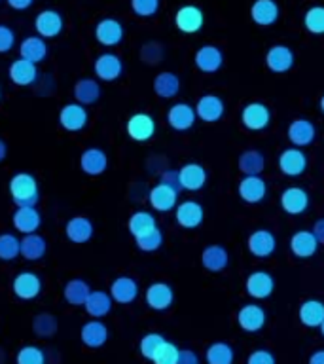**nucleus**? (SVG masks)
I'll list each match as a JSON object with an SVG mask.
<instances>
[{
  "mask_svg": "<svg viewBox=\"0 0 324 364\" xmlns=\"http://www.w3.org/2000/svg\"><path fill=\"white\" fill-rule=\"evenodd\" d=\"M159 182H161V184H167V186L171 188H175L176 192H180L182 190L180 181H178V171H173V169L163 171L161 176H159Z\"/></svg>",
  "mask_w": 324,
  "mask_h": 364,
  "instance_id": "obj_55",
  "label": "nucleus"
},
{
  "mask_svg": "<svg viewBox=\"0 0 324 364\" xmlns=\"http://www.w3.org/2000/svg\"><path fill=\"white\" fill-rule=\"evenodd\" d=\"M318 108H320V112L324 114V95L320 97V101H318Z\"/></svg>",
  "mask_w": 324,
  "mask_h": 364,
  "instance_id": "obj_61",
  "label": "nucleus"
},
{
  "mask_svg": "<svg viewBox=\"0 0 324 364\" xmlns=\"http://www.w3.org/2000/svg\"><path fill=\"white\" fill-rule=\"evenodd\" d=\"M163 341H165L163 336L158 334V332H150V334L144 336V338L141 340V343H139V351H141L142 357L148 358V360H152L153 355H156V351L161 347Z\"/></svg>",
  "mask_w": 324,
  "mask_h": 364,
  "instance_id": "obj_48",
  "label": "nucleus"
},
{
  "mask_svg": "<svg viewBox=\"0 0 324 364\" xmlns=\"http://www.w3.org/2000/svg\"><path fill=\"white\" fill-rule=\"evenodd\" d=\"M148 201H150V207L153 210H158V213H171L178 205V192H176L175 188L158 182L156 186H152L150 193H148Z\"/></svg>",
  "mask_w": 324,
  "mask_h": 364,
  "instance_id": "obj_20",
  "label": "nucleus"
},
{
  "mask_svg": "<svg viewBox=\"0 0 324 364\" xmlns=\"http://www.w3.org/2000/svg\"><path fill=\"white\" fill-rule=\"evenodd\" d=\"M296 55L292 48L284 44H275L271 46L266 53V65L267 68L275 74H284L294 68Z\"/></svg>",
  "mask_w": 324,
  "mask_h": 364,
  "instance_id": "obj_12",
  "label": "nucleus"
},
{
  "mask_svg": "<svg viewBox=\"0 0 324 364\" xmlns=\"http://www.w3.org/2000/svg\"><path fill=\"white\" fill-rule=\"evenodd\" d=\"M10 196L16 207H36L40 201L38 182L31 173H17L10 178Z\"/></svg>",
  "mask_w": 324,
  "mask_h": 364,
  "instance_id": "obj_1",
  "label": "nucleus"
},
{
  "mask_svg": "<svg viewBox=\"0 0 324 364\" xmlns=\"http://www.w3.org/2000/svg\"><path fill=\"white\" fill-rule=\"evenodd\" d=\"M11 290L19 300H34L42 292V279L34 272H21L17 273Z\"/></svg>",
  "mask_w": 324,
  "mask_h": 364,
  "instance_id": "obj_22",
  "label": "nucleus"
},
{
  "mask_svg": "<svg viewBox=\"0 0 324 364\" xmlns=\"http://www.w3.org/2000/svg\"><path fill=\"white\" fill-rule=\"evenodd\" d=\"M19 57L27 59V61L38 65L48 57V44H45V38L42 36H27L23 38V42L19 44Z\"/></svg>",
  "mask_w": 324,
  "mask_h": 364,
  "instance_id": "obj_35",
  "label": "nucleus"
},
{
  "mask_svg": "<svg viewBox=\"0 0 324 364\" xmlns=\"http://www.w3.org/2000/svg\"><path fill=\"white\" fill-rule=\"evenodd\" d=\"M16 46V33L14 28L0 23V53H8Z\"/></svg>",
  "mask_w": 324,
  "mask_h": 364,
  "instance_id": "obj_53",
  "label": "nucleus"
},
{
  "mask_svg": "<svg viewBox=\"0 0 324 364\" xmlns=\"http://www.w3.org/2000/svg\"><path fill=\"white\" fill-rule=\"evenodd\" d=\"M247 247L256 258H269L277 250V239L269 230H256L247 239Z\"/></svg>",
  "mask_w": 324,
  "mask_h": 364,
  "instance_id": "obj_25",
  "label": "nucleus"
},
{
  "mask_svg": "<svg viewBox=\"0 0 324 364\" xmlns=\"http://www.w3.org/2000/svg\"><path fill=\"white\" fill-rule=\"evenodd\" d=\"M141 59L146 65H158L163 59V46L159 42H146L141 48Z\"/></svg>",
  "mask_w": 324,
  "mask_h": 364,
  "instance_id": "obj_52",
  "label": "nucleus"
},
{
  "mask_svg": "<svg viewBox=\"0 0 324 364\" xmlns=\"http://www.w3.org/2000/svg\"><path fill=\"white\" fill-rule=\"evenodd\" d=\"M16 364H45V353L36 346H25L17 353Z\"/></svg>",
  "mask_w": 324,
  "mask_h": 364,
  "instance_id": "obj_49",
  "label": "nucleus"
},
{
  "mask_svg": "<svg viewBox=\"0 0 324 364\" xmlns=\"http://www.w3.org/2000/svg\"><path fill=\"white\" fill-rule=\"evenodd\" d=\"M309 193L301 186H288L284 188L281 193V209L290 216H300L309 209Z\"/></svg>",
  "mask_w": 324,
  "mask_h": 364,
  "instance_id": "obj_7",
  "label": "nucleus"
},
{
  "mask_svg": "<svg viewBox=\"0 0 324 364\" xmlns=\"http://www.w3.org/2000/svg\"><path fill=\"white\" fill-rule=\"evenodd\" d=\"M34 28L42 38H55L65 28V19L57 10H42L34 19Z\"/></svg>",
  "mask_w": 324,
  "mask_h": 364,
  "instance_id": "obj_17",
  "label": "nucleus"
},
{
  "mask_svg": "<svg viewBox=\"0 0 324 364\" xmlns=\"http://www.w3.org/2000/svg\"><path fill=\"white\" fill-rule=\"evenodd\" d=\"M6 2H8V6H10V8H14V10H19V11L28 10V8L34 4V0H6Z\"/></svg>",
  "mask_w": 324,
  "mask_h": 364,
  "instance_id": "obj_57",
  "label": "nucleus"
},
{
  "mask_svg": "<svg viewBox=\"0 0 324 364\" xmlns=\"http://www.w3.org/2000/svg\"><path fill=\"white\" fill-rule=\"evenodd\" d=\"M112 296L110 292H104V290H91L87 300L84 304V309L87 311V315L93 318H102L107 317L108 313L112 311Z\"/></svg>",
  "mask_w": 324,
  "mask_h": 364,
  "instance_id": "obj_34",
  "label": "nucleus"
},
{
  "mask_svg": "<svg viewBox=\"0 0 324 364\" xmlns=\"http://www.w3.org/2000/svg\"><path fill=\"white\" fill-rule=\"evenodd\" d=\"M45 252H48V241H45V237H42L38 232L23 235L21 256L25 260L36 262L40 260V258H44Z\"/></svg>",
  "mask_w": 324,
  "mask_h": 364,
  "instance_id": "obj_40",
  "label": "nucleus"
},
{
  "mask_svg": "<svg viewBox=\"0 0 324 364\" xmlns=\"http://www.w3.org/2000/svg\"><path fill=\"white\" fill-rule=\"evenodd\" d=\"M298 317H300V323L307 328H318L324 321V304L315 298L306 300L300 306Z\"/></svg>",
  "mask_w": 324,
  "mask_h": 364,
  "instance_id": "obj_38",
  "label": "nucleus"
},
{
  "mask_svg": "<svg viewBox=\"0 0 324 364\" xmlns=\"http://www.w3.org/2000/svg\"><path fill=\"white\" fill-rule=\"evenodd\" d=\"M93 70L101 82H116L124 74V61L112 51H104L93 63Z\"/></svg>",
  "mask_w": 324,
  "mask_h": 364,
  "instance_id": "obj_9",
  "label": "nucleus"
},
{
  "mask_svg": "<svg viewBox=\"0 0 324 364\" xmlns=\"http://www.w3.org/2000/svg\"><path fill=\"white\" fill-rule=\"evenodd\" d=\"M136 249L142 250V252H153V250L161 249V245H163V233L159 228L152 230L150 233H144L141 237L135 239Z\"/></svg>",
  "mask_w": 324,
  "mask_h": 364,
  "instance_id": "obj_47",
  "label": "nucleus"
},
{
  "mask_svg": "<svg viewBox=\"0 0 324 364\" xmlns=\"http://www.w3.org/2000/svg\"><path fill=\"white\" fill-rule=\"evenodd\" d=\"M80 340L90 349H99V347H102L108 341L107 324L99 321V318L87 321L82 326V330H80Z\"/></svg>",
  "mask_w": 324,
  "mask_h": 364,
  "instance_id": "obj_31",
  "label": "nucleus"
},
{
  "mask_svg": "<svg viewBox=\"0 0 324 364\" xmlns=\"http://www.w3.org/2000/svg\"><path fill=\"white\" fill-rule=\"evenodd\" d=\"M161 0H131V10L139 17H153L159 11Z\"/></svg>",
  "mask_w": 324,
  "mask_h": 364,
  "instance_id": "obj_51",
  "label": "nucleus"
},
{
  "mask_svg": "<svg viewBox=\"0 0 324 364\" xmlns=\"http://www.w3.org/2000/svg\"><path fill=\"white\" fill-rule=\"evenodd\" d=\"M237 165L243 176L261 175L264 169H266V156L260 150H256V148H249V150L241 152Z\"/></svg>",
  "mask_w": 324,
  "mask_h": 364,
  "instance_id": "obj_39",
  "label": "nucleus"
},
{
  "mask_svg": "<svg viewBox=\"0 0 324 364\" xmlns=\"http://www.w3.org/2000/svg\"><path fill=\"white\" fill-rule=\"evenodd\" d=\"M144 300H146V306L153 311H165V309H169L173 306L175 292H173V287L169 283L156 281L144 292Z\"/></svg>",
  "mask_w": 324,
  "mask_h": 364,
  "instance_id": "obj_11",
  "label": "nucleus"
},
{
  "mask_svg": "<svg viewBox=\"0 0 324 364\" xmlns=\"http://www.w3.org/2000/svg\"><path fill=\"white\" fill-rule=\"evenodd\" d=\"M72 93L76 102L84 105V107H90V105H95L101 99V85L95 78H82L74 84Z\"/></svg>",
  "mask_w": 324,
  "mask_h": 364,
  "instance_id": "obj_37",
  "label": "nucleus"
},
{
  "mask_svg": "<svg viewBox=\"0 0 324 364\" xmlns=\"http://www.w3.org/2000/svg\"><path fill=\"white\" fill-rule=\"evenodd\" d=\"M281 8L275 0H254L250 6V19L260 27H271L279 21Z\"/></svg>",
  "mask_w": 324,
  "mask_h": 364,
  "instance_id": "obj_26",
  "label": "nucleus"
},
{
  "mask_svg": "<svg viewBox=\"0 0 324 364\" xmlns=\"http://www.w3.org/2000/svg\"><path fill=\"white\" fill-rule=\"evenodd\" d=\"M193 108H195L198 118L201 122H207V124H215V122L222 119V116L226 112V105L222 101V97L212 95V93L199 97Z\"/></svg>",
  "mask_w": 324,
  "mask_h": 364,
  "instance_id": "obj_18",
  "label": "nucleus"
},
{
  "mask_svg": "<svg viewBox=\"0 0 324 364\" xmlns=\"http://www.w3.org/2000/svg\"><path fill=\"white\" fill-rule=\"evenodd\" d=\"M90 292V283L84 281V279H70V281H67V284H65V289H63V296H65L67 304L74 307H84Z\"/></svg>",
  "mask_w": 324,
  "mask_h": 364,
  "instance_id": "obj_41",
  "label": "nucleus"
},
{
  "mask_svg": "<svg viewBox=\"0 0 324 364\" xmlns=\"http://www.w3.org/2000/svg\"><path fill=\"white\" fill-rule=\"evenodd\" d=\"M176 224L184 230H195L203 224L205 220V209L203 205L195 201V199H186L176 205L175 209Z\"/></svg>",
  "mask_w": 324,
  "mask_h": 364,
  "instance_id": "obj_4",
  "label": "nucleus"
},
{
  "mask_svg": "<svg viewBox=\"0 0 324 364\" xmlns=\"http://www.w3.org/2000/svg\"><path fill=\"white\" fill-rule=\"evenodd\" d=\"M175 25L176 28L184 34H195L199 33L205 25V14L199 6L186 4L178 8L175 14Z\"/></svg>",
  "mask_w": 324,
  "mask_h": 364,
  "instance_id": "obj_5",
  "label": "nucleus"
},
{
  "mask_svg": "<svg viewBox=\"0 0 324 364\" xmlns=\"http://www.w3.org/2000/svg\"><path fill=\"white\" fill-rule=\"evenodd\" d=\"M4 358H6V355H4V351H2V347H0V364H4Z\"/></svg>",
  "mask_w": 324,
  "mask_h": 364,
  "instance_id": "obj_62",
  "label": "nucleus"
},
{
  "mask_svg": "<svg viewBox=\"0 0 324 364\" xmlns=\"http://www.w3.org/2000/svg\"><path fill=\"white\" fill-rule=\"evenodd\" d=\"M87 122H90V112L80 102H67L59 110V125L65 131L78 133V131H82L87 125Z\"/></svg>",
  "mask_w": 324,
  "mask_h": 364,
  "instance_id": "obj_3",
  "label": "nucleus"
},
{
  "mask_svg": "<svg viewBox=\"0 0 324 364\" xmlns=\"http://www.w3.org/2000/svg\"><path fill=\"white\" fill-rule=\"evenodd\" d=\"M193 63H195V67H198V70H201V73L215 74L224 67V53H222V50L218 46H201V48L195 51V55H193Z\"/></svg>",
  "mask_w": 324,
  "mask_h": 364,
  "instance_id": "obj_15",
  "label": "nucleus"
},
{
  "mask_svg": "<svg viewBox=\"0 0 324 364\" xmlns=\"http://www.w3.org/2000/svg\"><path fill=\"white\" fill-rule=\"evenodd\" d=\"M205 360H207V364H233L235 351L227 341H215L207 347Z\"/></svg>",
  "mask_w": 324,
  "mask_h": 364,
  "instance_id": "obj_43",
  "label": "nucleus"
},
{
  "mask_svg": "<svg viewBox=\"0 0 324 364\" xmlns=\"http://www.w3.org/2000/svg\"><path fill=\"white\" fill-rule=\"evenodd\" d=\"M239 198L243 199L244 203L256 205L264 201L267 196V182L260 175H247L241 178L237 186Z\"/></svg>",
  "mask_w": 324,
  "mask_h": 364,
  "instance_id": "obj_13",
  "label": "nucleus"
},
{
  "mask_svg": "<svg viewBox=\"0 0 324 364\" xmlns=\"http://www.w3.org/2000/svg\"><path fill=\"white\" fill-rule=\"evenodd\" d=\"M0 99H2V91H0Z\"/></svg>",
  "mask_w": 324,
  "mask_h": 364,
  "instance_id": "obj_64",
  "label": "nucleus"
},
{
  "mask_svg": "<svg viewBox=\"0 0 324 364\" xmlns=\"http://www.w3.org/2000/svg\"><path fill=\"white\" fill-rule=\"evenodd\" d=\"M93 232H95L93 222H91L90 218H85V216H72V218L67 222V226H65L67 239L70 243L76 245L87 243V241L93 237Z\"/></svg>",
  "mask_w": 324,
  "mask_h": 364,
  "instance_id": "obj_32",
  "label": "nucleus"
},
{
  "mask_svg": "<svg viewBox=\"0 0 324 364\" xmlns=\"http://www.w3.org/2000/svg\"><path fill=\"white\" fill-rule=\"evenodd\" d=\"M21 255V239L14 233H0V260L11 262Z\"/></svg>",
  "mask_w": 324,
  "mask_h": 364,
  "instance_id": "obj_46",
  "label": "nucleus"
},
{
  "mask_svg": "<svg viewBox=\"0 0 324 364\" xmlns=\"http://www.w3.org/2000/svg\"><path fill=\"white\" fill-rule=\"evenodd\" d=\"M156 228H158V220L148 210H136V213H133L129 216V220H127V230H129V233L135 239L144 235V233H150Z\"/></svg>",
  "mask_w": 324,
  "mask_h": 364,
  "instance_id": "obj_42",
  "label": "nucleus"
},
{
  "mask_svg": "<svg viewBox=\"0 0 324 364\" xmlns=\"http://www.w3.org/2000/svg\"><path fill=\"white\" fill-rule=\"evenodd\" d=\"M207 169H205L201 164H195V161H190V164H184L178 169V181H180L182 190H188V192H199L203 190L205 184H207Z\"/></svg>",
  "mask_w": 324,
  "mask_h": 364,
  "instance_id": "obj_14",
  "label": "nucleus"
},
{
  "mask_svg": "<svg viewBox=\"0 0 324 364\" xmlns=\"http://www.w3.org/2000/svg\"><path fill=\"white\" fill-rule=\"evenodd\" d=\"M307 156L301 148H284L279 156V171L286 176H300L307 171Z\"/></svg>",
  "mask_w": 324,
  "mask_h": 364,
  "instance_id": "obj_10",
  "label": "nucleus"
},
{
  "mask_svg": "<svg viewBox=\"0 0 324 364\" xmlns=\"http://www.w3.org/2000/svg\"><path fill=\"white\" fill-rule=\"evenodd\" d=\"M110 296L116 304H122V306H127V304H133L139 296V283H136L133 277H127V275H122V277H116L110 284Z\"/></svg>",
  "mask_w": 324,
  "mask_h": 364,
  "instance_id": "obj_28",
  "label": "nucleus"
},
{
  "mask_svg": "<svg viewBox=\"0 0 324 364\" xmlns=\"http://www.w3.org/2000/svg\"><path fill=\"white\" fill-rule=\"evenodd\" d=\"M286 136L292 146L296 148H306L315 142L317 136V127L313 124L311 119L307 118H296L286 129Z\"/></svg>",
  "mask_w": 324,
  "mask_h": 364,
  "instance_id": "obj_16",
  "label": "nucleus"
},
{
  "mask_svg": "<svg viewBox=\"0 0 324 364\" xmlns=\"http://www.w3.org/2000/svg\"><path fill=\"white\" fill-rule=\"evenodd\" d=\"M178 353H180V349H178L173 341L165 340L163 343H161V347L156 351V355H153L152 363L153 364H176Z\"/></svg>",
  "mask_w": 324,
  "mask_h": 364,
  "instance_id": "obj_50",
  "label": "nucleus"
},
{
  "mask_svg": "<svg viewBox=\"0 0 324 364\" xmlns=\"http://www.w3.org/2000/svg\"><path fill=\"white\" fill-rule=\"evenodd\" d=\"M124 25L114 17H104L95 25V40L101 46H107V48L118 46L124 40Z\"/></svg>",
  "mask_w": 324,
  "mask_h": 364,
  "instance_id": "obj_21",
  "label": "nucleus"
},
{
  "mask_svg": "<svg viewBox=\"0 0 324 364\" xmlns=\"http://www.w3.org/2000/svg\"><path fill=\"white\" fill-rule=\"evenodd\" d=\"M247 364H277L275 363V355L267 349H256L249 355Z\"/></svg>",
  "mask_w": 324,
  "mask_h": 364,
  "instance_id": "obj_54",
  "label": "nucleus"
},
{
  "mask_svg": "<svg viewBox=\"0 0 324 364\" xmlns=\"http://www.w3.org/2000/svg\"><path fill=\"white\" fill-rule=\"evenodd\" d=\"M80 167L85 175L99 176L108 169V156L102 148L91 146L85 148L80 156Z\"/></svg>",
  "mask_w": 324,
  "mask_h": 364,
  "instance_id": "obj_27",
  "label": "nucleus"
},
{
  "mask_svg": "<svg viewBox=\"0 0 324 364\" xmlns=\"http://www.w3.org/2000/svg\"><path fill=\"white\" fill-rule=\"evenodd\" d=\"M311 232L315 233V237L318 239V243L324 245V218H318V220H315Z\"/></svg>",
  "mask_w": 324,
  "mask_h": 364,
  "instance_id": "obj_58",
  "label": "nucleus"
},
{
  "mask_svg": "<svg viewBox=\"0 0 324 364\" xmlns=\"http://www.w3.org/2000/svg\"><path fill=\"white\" fill-rule=\"evenodd\" d=\"M176 364H199L198 353L192 351V349H180L178 358H176Z\"/></svg>",
  "mask_w": 324,
  "mask_h": 364,
  "instance_id": "obj_56",
  "label": "nucleus"
},
{
  "mask_svg": "<svg viewBox=\"0 0 324 364\" xmlns=\"http://www.w3.org/2000/svg\"><path fill=\"white\" fill-rule=\"evenodd\" d=\"M244 290L254 300H266V298H269L273 294V290H275V279H273V275L269 272L256 269L244 281Z\"/></svg>",
  "mask_w": 324,
  "mask_h": 364,
  "instance_id": "obj_8",
  "label": "nucleus"
},
{
  "mask_svg": "<svg viewBox=\"0 0 324 364\" xmlns=\"http://www.w3.org/2000/svg\"><path fill=\"white\" fill-rule=\"evenodd\" d=\"M241 124L249 131H264L271 124V110L260 101H252L244 105L241 110Z\"/></svg>",
  "mask_w": 324,
  "mask_h": 364,
  "instance_id": "obj_2",
  "label": "nucleus"
},
{
  "mask_svg": "<svg viewBox=\"0 0 324 364\" xmlns=\"http://www.w3.org/2000/svg\"><path fill=\"white\" fill-rule=\"evenodd\" d=\"M198 119L195 108L188 102H175L173 107L167 110V124L171 129L175 131H188L192 129Z\"/></svg>",
  "mask_w": 324,
  "mask_h": 364,
  "instance_id": "obj_19",
  "label": "nucleus"
},
{
  "mask_svg": "<svg viewBox=\"0 0 324 364\" xmlns=\"http://www.w3.org/2000/svg\"><path fill=\"white\" fill-rule=\"evenodd\" d=\"M57 318L55 315H51V313L44 311V313H38V315H34L33 318V332L38 338H53L57 332Z\"/></svg>",
  "mask_w": 324,
  "mask_h": 364,
  "instance_id": "obj_44",
  "label": "nucleus"
},
{
  "mask_svg": "<svg viewBox=\"0 0 324 364\" xmlns=\"http://www.w3.org/2000/svg\"><path fill=\"white\" fill-rule=\"evenodd\" d=\"M8 76H10V80L16 85L27 87V85H33L38 80V67L34 63L19 57L8 68Z\"/></svg>",
  "mask_w": 324,
  "mask_h": 364,
  "instance_id": "obj_29",
  "label": "nucleus"
},
{
  "mask_svg": "<svg viewBox=\"0 0 324 364\" xmlns=\"http://www.w3.org/2000/svg\"><path fill=\"white\" fill-rule=\"evenodd\" d=\"M267 323V313L258 304H247L239 309L237 324L244 332H260Z\"/></svg>",
  "mask_w": 324,
  "mask_h": 364,
  "instance_id": "obj_24",
  "label": "nucleus"
},
{
  "mask_svg": "<svg viewBox=\"0 0 324 364\" xmlns=\"http://www.w3.org/2000/svg\"><path fill=\"white\" fill-rule=\"evenodd\" d=\"M230 264V252L222 245H209L201 252V266L210 273L224 272Z\"/></svg>",
  "mask_w": 324,
  "mask_h": 364,
  "instance_id": "obj_33",
  "label": "nucleus"
},
{
  "mask_svg": "<svg viewBox=\"0 0 324 364\" xmlns=\"http://www.w3.org/2000/svg\"><path fill=\"white\" fill-rule=\"evenodd\" d=\"M125 131L131 141L148 142L156 135V119L146 112H136L127 119Z\"/></svg>",
  "mask_w": 324,
  "mask_h": 364,
  "instance_id": "obj_6",
  "label": "nucleus"
},
{
  "mask_svg": "<svg viewBox=\"0 0 324 364\" xmlns=\"http://www.w3.org/2000/svg\"><path fill=\"white\" fill-rule=\"evenodd\" d=\"M11 222H14V228L17 232L23 233V235H28V233L38 232L40 224H42V216H40L36 207H17Z\"/></svg>",
  "mask_w": 324,
  "mask_h": 364,
  "instance_id": "obj_30",
  "label": "nucleus"
},
{
  "mask_svg": "<svg viewBox=\"0 0 324 364\" xmlns=\"http://www.w3.org/2000/svg\"><path fill=\"white\" fill-rule=\"evenodd\" d=\"M303 27L309 34L323 36L324 34V6H311L303 14Z\"/></svg>",
  "mask_w": 324,
  "mask_h": 364,
  "instance_id": "obj_45",
  "label": "nucleus"
},
{
  "mask_svg": "<svg viewBox=\"0 0 324 364\" xmlns=\"http://www.w3.org/2000/svg\"><path fill=\"white\" fill-rule=\"evenodd\" d=\"M307 364H324V349H318V351L311 353V357H309V363Z\"/></svg>",
  "mask_w": 324,
  "mask_h": 364,
  "instance_id": "obj_59",
  "label": "nucleus"
},
{
  "mask_svg": "<svg viewBox=\"0 0 324 364\" xmlns=\"http://www.w3.org/2000/svg\"><path fill=\"white\" fill-rule=\"evenodd\" d=\"M152 87L153 93L161 99H173L180 93V78H178V74L163 70L153 78Z\"/></svg>",
  "mask_w": 324,
  "mask_h": 364,
  "instance_id": "obj_36",
  "label": "nucleus"
},
{
  "mask_svg": "<svg viewBox=\"0 0 324 364\" xmlns=\"http://www.w3.org/2000/svg\"><path fill=\"white\" fill-rule=\"evenodd\" d=\"M318 328H320V334H323V338H324V321H323V324L318 326Z\"/></svg>",
  "mask_w": 324,
  "mask_h": 364,
  "instance_id": "obj_63",
  "label": "nucleus"
},
{
  "mask_svg": "<svg viewBox=\"0 0 324 364\" xmlns=\"http://www.w3.org/2000/svg\"><path fill=\"white\" fill-rule=\"evenodd\" d=\"M6 156H8V146H6V142L0 139V161H4Z\"/></svg>",
  "mask_w": 324,
  "mask_h": 364,
  "instance_id": "obj_60",
  "label": "nucleus"
},
{
  "mask_svg": "<svg viewBox=\"0 0 324 364\" xmlns=\"http://www.w3.org/2000/svg\"><path fill=\"white\" fill-rule=\"evenodd\" d=\"M318 239L315 237V233L311 230H300V232H296L288 241L290 252L296 256V258H300V260H307V258H311V256L317 255L318 250Z\"/></svg>",
  "mask_w": 324,
  "mask_h": 364,
  "instance_id": "obj_23",
  "label": "nucleus"
}]
</instances>
